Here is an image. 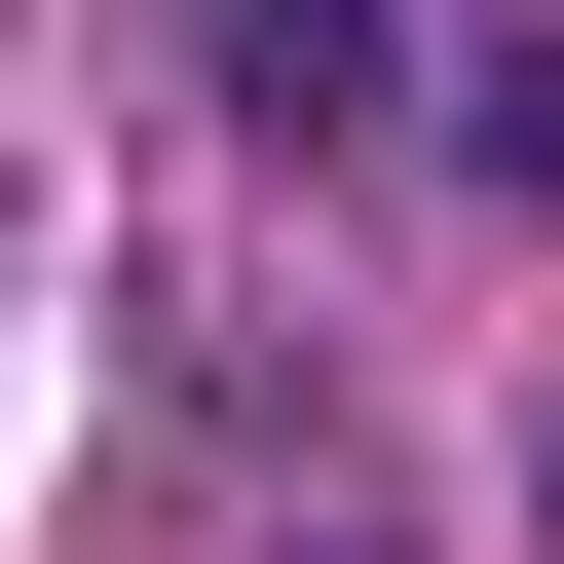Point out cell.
Returning <instances> with one entry per match:
<instances>
[{"label":"cell","instance_id":"obj_1","mask_svg":"<svg viewBox=\"0 0 564 564\" xmlns=\"http://www.w3.org/2000/svg\"><path fill=\"white\" fill-rule=\"evenodd\" d=\"M226 151H414V0H188Z\"/></svg>","mask_w":564,"mask_h":564},{"label":"cell","instance_id":"obj_4","mask_svg":"<svg viewBox=\"0 0 564 564\" xmlns=\"http://www.w3.org/2000/svg\"><path fill=\"white\" fill-rule=\"evenodd\" d=\"M302 564H377V527H302Z\"/></svg>","mask_w":564,"mask_h":564},{"label":"cell","instance_id":"obj_3","mask_svg":"<svg viewBox=\"0 0 564 564\" xmlns=\"http://www.w3.org/2000/svg\"><path fill=\"white\" fill-rule=\"evenodd\" d=\"M527 527H564V414H527Z\"/></svg>","mask_w":564,"mask_h":564},{"label":"cell","instance_id":"obj_2","mask_svg":"<svg viewBox=\"0 0 564 564\" xmlns=\"http://www.w3.org/2000/svg\"><path fill=\"white\" fill-rule=\"evenodd\" d=\"M414 113H452V188H527V226H564V39H414Z\"/></svg>","mask_w":564,"mask_h":564}]
</instances>
